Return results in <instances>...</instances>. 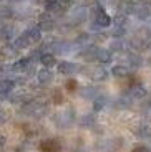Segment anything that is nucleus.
Instances as JSON below:
<instances>
[{
    "label": "nucleus",
    "instance_id": "nucleus-1",
    "mask_svg": "<svg viewBox=\"0 0 151 152\" xmlns=\"http://www.w3.org/2000/svg\"><path fill=\"white\" fill-rule=\"evenodd\" d=\"M57 124L60 127H70V126L75 122V114H73L72 109H67V111H61V113L57 114V118H55Z\"/></svg>",
    "mask_w": 151,
    "mask_h": 152
},
{
    "label": "nucleus",
    "instance_id": "nucleus-2",
    "mask_svg": "<svg viewBox=\"0 0 151 152\" xmlns=\"http://www.w3.org/2000/svg\"><path fill=\"white\" fill-rule=\"evenodd\" d=\"M25 113L32 114V116H37V118L45 116L47 114V104L40 103V101H32V103L25 104Z\"/></svg>",
    "mask_w": 151,
    "mask_h": 152
},
{
    "label": "nucleus",
    "instance_id": "nucleus-3",
    "mask_svg": "<svg viewBox=\"0 0 151 152\" xmlns=\"http://www.w3.org/2000/svg\"><path fill=\"white\" fill-rule=\"evenodd\" d=\"M72 4V0H48L47 2V10L48 12H61L67 10Z\"/></svg>",
    "mask_w": 151,
    "mask_h": 152
},
{
    "label": "nucleus",
    "instance_id": "nucleus-4",
    "mask_svg": "<svg viewBox=\"0 0 151 152\" xmlns=\"http://www.w3.org/2000/svg\"><path fill=\"white\" fill-rule=\"evenodd\" d=\"M37 80L42 86H48V84L52 83V80H53V75H52V71H50L48 68L40 69V71L37 73Z\"/></svg>",
    "mask_w": 151,
    "mask_h": 152
},
{
    "label": "nucleus",
    "instance_id": "nucleus-5",
    "mask_svg": "<svg viewBox=\"0 0 151 152\" xmlns=\"http://www.w3.org/2000/svg\"><path fill=\"white\" fill-rule=\"evenodd\" d=\"M76 69H78L76 65L72 63V61H61V63H58V71H60L61 75H73Z\"/></svg>",
    "mask_w": 151,
    "mask_h": 152
},
{
    "label": "nucleus",
    "instance_id": "nucleus-6",
    "mask_svg": "<svg viewBox=\"0 0 151 152\" xmlns=\"http://www.w3.org/2000/svg\"><path fill=\"white\" fill-rule=\"evenodd\" d=\"M130 94H131L133 99H143L146 96V89H144L141 84H133L130 88Z\"/></svg>",
    "mask_w": 151,
    "mask_h": 152
},
{
    "label": "nucleus",
    "instance_id": "nucleus-7",
    "mask_svg": "<svg viewBox=\"0 0 151 152\" xmlns=\"http://www.w3.org/2000/svg\"><path fill=\"white\" fill-rule=\"evenodd\" d=\"M95 22H96L98 27H110L111 25V17L106 12H101V13H98V15L95 17Z\"/></svg>",
    "mask_w": 151,
    "mask_h": 152
},
{
    "label": "nucleus",
    "instance_id": "nucleus-8",
    "mask_svg": "<svg viewBox=\"0 0 151 152\" xmlns=\"http://www.w3.org/2000/svg\"><path fill=\"white\" fill-rule=\"evenodd\" d=\"M53 25H55V23H53V18L50 15H42L40 17V25H38V28H40V30H52L53 28Z\"/></svg>",
    "mask_w": 151,
    "mask_h": 152
},
{
    "label": "nucleus",
    "instance_id": "nucleus-9",
    "mask_svg": "<svg viewBox=\"0 0 151 152\" xmlns=\"http://www.w3.org/2000/svg\"><path fill=\"white\" fill-rule=\"evenodd\" d=\"M25 35H27V38H28V42H30V45H32V43L40 42V38H42V30H40V28H30Z\"/></svg>",
    "mask_w": 151,
    "mask_h": 152
},
{
    "label": "nucleus",
    "instance_id": "nucleus-10",
    "mask_svg": "<svg viewBox=\"0 0 151 152\" xmlns=\"http://www.w3.org/2000/svg\"><path fill=\"white\" fill-rule=\"evenodd\" d=\"M40 61H42V65L45 66V68H52V66H55V63H57L53 53H43L42 56H40Z\"/></svg>",
    "mask_w": 151,
    "mask_h": 152
},
{
    "label": "nucleus",
    "instance_id": "nucleus-11",
    "mask_svg": "<svg viewBox=\"0 0 151 152\" xmlns=\"http://www.w3.org/2000/svg\"><path fill=\"white\" fill-rule=\"evenodd\" d=\"M96 61H100V63H110V61H111V53H110V50L98 48V53H96Z\"/></svg>",
    "mask_w": 151,
    "mask_h": 152
},
{
    "label": "nucleus",
    "instance_id": "nucleus-12",
    "mask_svg": "<svg viewBox=\"0 0 151 152\" xmlns=\"http://www.w3.org/2000/svg\"><path fill=\"white\" fill-rule=\"evenodd\" d=\"M115 149H116V144H115V141H110V139H106V141H103L98 144L100 152H113Z\"/></svg>",
    "mask_w": 151,
    "mask_h": 152
},
{
    "label": "nucleus",
    "instance_id": "nucleus-13",
    "mask_svg": "<svg viewBox=\"0 0 151 152\" xmlns=\"http://www.w3.org/2000/svg\"><path fill=\"white\" fill-rule=\"evenodd\" d=\"M58 149H60V145H58L57 141H45L42 144V151L43 152H58Z\"/></svg>",
    "mask_w": 151,
    "mask_h": 152
},
{
    "label": "nucleus",
    "instance_id": "nucleus-14",
    "mask_svg": "<svg viewBox=\"0 0 151 152\" xmlns=\"http://www.w3.org/2000/svg\"><path fill=\"white\" fill-rule=\"evenodd\" d=\"M113 76H116V78H125V76H128V68H126V66H123V65H116L113 68Z\"/></svg>",
    "mask_w": 151,
    "mask_h": 152
},
{
    "label": "nucleus",
    "instance_id": "nucleus-15",
    "mask_svg": "<svg viewBox=\"0 0 151 152\" xmlns=\"http://www.w3.org/2000/svg\"><path fill=\"white\" fill-rule=\"evenodd\" d=\"M81 96L87 98V99H93V101L98 98V96H96V89H95V88H90V86H87V88L81 89Z\"/></svg>",
    "mask_w": 151,
    "mask_h": 152
},
{
    "label": "nucleus",
    "instance_id": "nucleus-16",
    "mask_svg": "<svg viewBox=\"0 0 151 152\" xmlns=\"http://www.w3.org/2000/svg\"><path fill=\"white\" fill-rule=\"evenodd\" d=\"M106 76H108L106 69H103V68H96V69L93 71V75H91V78H93L95 81H103V80H106Z\"/></svg>",
    "mask_w": 151,
    "mask_h": 152
},
{
    "label": "nucleus",
    "instance_id": "nucleus-17",
    "mask_svg": "<svg viewBox=\"0 0 151 152\" xmlns=\"http://www.w3.org/2000/svg\"><path fill=\"white\" fill-rule=\"evenodd\" d=\"M0 33H2V37H4L5 40H10V38L13 37V28H12L10 25H5V27L0 30Z\"/></svg>",
    "mask_w": 151,
    "mask_h": 152
},
{
    "label": "nucleus",
    "instance_id": "nucleus-18",
    "mask_svg": "<svg viewBox=\"0 0 151 152\" xmlns=\"http://www.w3.org/2000/svg\"><path fill=\"white\" fill-rule=\"evenodd\" d=\"M80 124H81V126H87V127H88V126H93V124H95V116H93V114H87V116H83Z\"/></svg>",
    "mask_w": 151,
    "mask_h": 152
},
{
    "label": "nucleus",
    "instance_id": "nucleus-19",
    "mask_svg": "<svg viewBox=\"0 0 151 152\" xmlns=\"http://www.w3.org/2000/svg\"><path fill=\"white\" fill-rule=\"evenodd\" d=\"M128 60H130V65L131 66H135V68H138V66L141 65V58L138 56V55H135V53H131L128 56Z\"/></svg>",
    "mask_w": 151,
    "mask_h": 152
},
{
    "label": "nucleus",
    "instance_id": "nucleus-20",
    "mask_svg": "<svg viewBox=\"0 0 151 152\" xmlns=\"http://www.w3.org/2000/svg\"><path fill=\"white\" fill-rule=\"evenodd\" d=\"M105 106H106V98H103V96H98V98L95 99V109H96V111L103 109Z\"/></svg>",
    "mask_w": 151,
    "mask_h": 152
},
{
    "label": "nucleus",
    "instance_id": "nucleus-21",
    "mask_svg": "<svg viewBox=\"0 0 151 152\" xmlns=\"http://www.w3.org/2000/svg\"><path fill=\"white\" fill-rule=\"evenodd\" d=\"M7 119H8V114H7V111L0 107V124H4V122H7Z\"/></svg>",
    "mask_w": 151,
    "mask_h": 152
},
{
    "label": "nucleus",
    "instance_id": "nucleus-22",
    "mask_svg": "<svg viewBox=\"0 0 151 152\" xmlns=\"http://www.w3.org/2000/svg\"><path fill=\"white\" fill-rule=\"evenodd\" d=\"M123 33H125V28H123V27H118V28H115L113 37H115V38H121V37H123Z\"/></svg>",
    "mask_w": 151,
    "mask_h": 152
},
{
    "label": "nucleus",
    "instance_id": "nucleus-23",
    "mask_svg": "<svg viewBox=\"0 0 151 152\" xmlns=\"http://www.w3.org/2000/svg\"><path fill=\"white\" fill-rule=\"evenodd\" d=\"M133 152H151L148 147H144V145H138V147L133 149Z\"/></svg>",
    "mask_w": 151,
    "mask_h": 152
},
{
    "label": "nucleus",
    "instance_id": "nucleus-24",
    "mask_svg": "<svg viewBox=\"0 0 151 152\" xmlns=\"http://www.w3.org/2000/svg\"><path fill=\"white\" fill-rule=\"evenodd\" d=\"M76 86H78V84H76V81H73V80H70V81L67 83V88L70 89V91H73V89H75Z\"/></svg>",
    "mask_w": 151,
    "mask_h": 152
},
{
    "label": "nucleus",
    "instance_id": "nucleus-25",
    "mask_svg": "<svg viewBox=\"0 0 151 152\" xmlns=\"http://www.w3.org/2000/svg\"><path fill=\"white\" fill-rule=\"evenodd\" d=\"M121 46H123V43H121V42H113V43H111V48H113V50H121Z\"/></svg>",
    "mask_w": 151,
    "mask_h": 152
},
{
    "label": "nucleus",
    "instance_id": "nucleus-26",
    "mask_svg": "<svg viewBox=\"0 0 151 152\" xmlns=\"http://www.w3.org/2000/svg\"><path fill=\"white\" fill-rule=\"evenodd\" d=\"M4 145H5V137H4V136H0V149L4 147Z\"/></svg>",
    "mask_w": 151,
    "mask_h": 152
},
{
    "label": "nucleus",
    "instance_id": "nucleus-27",
    "mask_svg": "<svg viewBox=\"0 0 151 152\" xmlns=\"http://www.w3.org/2000/svg\"><path fill=\"white\" fill-rule=\"evenodd\" d=\"M146 46H148V48H151V37L148 38V42H146Z\"/></svg>",
    "mask_w": 151,
    "mask_h": 152
}]
</instances>
